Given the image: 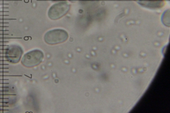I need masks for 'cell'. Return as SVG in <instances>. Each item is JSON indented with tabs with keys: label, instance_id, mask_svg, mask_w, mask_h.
Returning <instances> with one entry per match:
<instances>
[{
	"label": "cell",
	"instance_id": "cell-1",
	"mask_svg": "<svg viewBox=\"0 0 170 113\" xmlns=\"http://www.w3.org/2000/svg\"><path fill=\"white\" fill-rule=\"evenodd\" d=\"M67 32L62 29H55L47 32L44 36L46 43L50 45L64 42L68 38Z\"/></svg>",
	"mask_w": 170,
	"mask_h": 113
},
{
	"label": "cell",
	"instance_id": "cell-2",
	"mask_svg": "<svg viewBox=\"0 0 170 113\" xmlns=\"http://www.w3.org/2000/svg\"><path fill=\"white\" fill-rule=\"evenodd\" d=\"M70 5L66 1H61L55 4L48 10V15L51 19L56 20L65 15L70 11Z\"/></svg>",
	"mask_w": 170,
	"mask_h": 113
},
{
	"label": "cell",
	"instance_id": "cell-3",
	"mask_svg": "<svg viewBox=\"0 0 170 113\" xmlns=\"http://www.w3.org/2000/svg\"><path fill=\"white\" fill-rule=\"evenodd\" d=\"M141 3L145 6L157 8L162 6L163 1V0H142Z\"/></svg>",
	"mask_w": 170,
	"mask_h": 113
},
{
	"label": "cell",
	"instance_id": "cell-4",
	"mask_svg": "<svg viewBox=\"0 0 170 113\" xmlns=\"http://www.w3.org/2000/svg\"><path fill=\"white\" fill-rule=\"evenodd\" d=\"M0 77H22V75H0Z\"/></svg>",
	"mask_w": 170,
	"mask_h": 113
},
{
	"label": "cell",
	"instance_id": "cell-5",
	"mask_svg": "<svg viewBox=\"0 0 170 113\" xmlns=\"http://www.w3.org/2000/svg\"><path fill=\"white\" fill-rule=\"evenodd\" d=\"M17 95L16 94H0V95Z\"/></svg>",
	"mask_w": 170,
	"mask_h": 113
},
{
	"label": "cell",
	"instance_id": "cell-6",
	"mask_svg": "<svg viewBox=\"0 0 170 113\" xmlns=\"http://www.w3.org/2000/svg\"><path fill=\"white\" fill-rule=\"evenodd\" d=\"M8 83H0V84H9Z\"/></svg>",
	"mask_w": 170,
	"mask_h": 113
},
{
	"label": "cell",
	"instance_id": "cell-7",
	"mask_svg": "<svg viewBox=\"0 0 170 113\" xmlns=\"http://www.w3.org/2000/svg\"><path fill=\"white\" fill-rule=\"evenodd\" d=\"M8 65L9 64H0V65Z\"/></svg>",
	"mask_w": 170,
	"mask_h": 113
},
{
	"label": "cell",
	"instance_id": "cell-8",
	"mask_svg": "<svg viewBox=\"0 0 170 113\" xmlns=\"http://www.w3.org/2000/svg\"><path fill=\"white\" fill-rule=\"evenodd\" d=\"M0 99L2 100H8L9 98H0Z\"/></svg>",
	"mask_w": 170,
	"mask_h": 113
},
{
	"label": "cell",
	"instance_id": "cell-9",
	"mask_svg": "<svg viewBox=\"0 0 170 113\" xmlns=\"http://www.w3.org/2000/svg\"><path fill=\"white\" fill-rule=\"evenodd\" d=\"M8 105H0V107H8Z\"/></svg>",
	"mask_w": 170,
	"mask_h": 113
},
{
	"label": "cell",
	"instance_id": "cell-10",
	"mask_svg": "<svg viewBox=\"0 0 170 113\" xmlns=\"http://www.w3.org/2000/svg\"><path fill=\"white\" fill-rule=\"evenodd\" d=\"M9 92L8 90H0V92Z\"/></svg>",
	"mask_w": 170,
	"mask_h": 113
},
{
	"label": "cell",
	"instance_id": "cell-11",
	"mask_svg": "<svg viewBox=\"0 0 170 113\" xmlns=\"http://www.w3.org/2000/svg\"><path fill=\"white\" fill-rule=\"evenodd\" d=\"M9 102H0V103H2V104H4V103H5L6 104H8L9 103Z\"/></svg>",
	"mask_w": 170,
	"mask_h": 113
},
{
	"label": "cell",
	"instance_id": "cell-12",
	"mask_svg": "<svg viewBox=\"0 0 170 113\" xmlns=\"http://www.w3.org/2000/svg\"><path fill=\"white\" fill-rule=\"evenodd\" d=\"M0 111H9V109H0Z\"/></svg>",
	"mask_w": 170,
	"mask_h": 113
},
{
	"label": "cell",
	"instance_id": "cell-13",
	"mask_svg": "<svg viewBox=\"0 0 170 113\" xmlns=\"http://www.w3.org/2000/svg\"><path fill=\"white\" fill-rule=\"evenodd\" d=\"M9 69V68L8 67H7V68H0V69Z\"/></svg>",
	"mask_w": 170,
	"mask_h": 113
},
{
	"label": "cell",
	"instance_id": "cell-14",
	"mask_svg": "<svg viewBox=\"0 0 170 113\" xmlns=\"http://www.w3.org/2000/svg\"><path fill=\"white\" fill-rule=\"evenodd\" d=\"M0 88H9V87H4V86H1L0 87Z\"/></svg>",
	"mask_w": 170,
	"mask_h": 113
},
{
	"label": "cell",
	"instance_id": "cell-15",
	"mask_svg": "<svg viewBox=\"0 0 170 113\" xmlns=\"http://www.w3.org/2000/svg\"><path fill=\"white\" fill-rule=\"evenodd\" d=\"M9 81V79H0V81Z\"/></svg>",
	"mask_w": 170,
	"mask_h": 113
},
{
	"label": "cell",
	"instance_id": "cell-16",
	"mask_svg": "<svg viewBox=\"0 0 170 113\" xmlns=\"http://www.w3.org/2000/svg\"><path fill=\"white\" fill-rule=\"evenodd\" d=\"M8 49H0V50H8Z\"/></svg>",
	"mask_w": 170,
	"mask_h": 113
},
{
	"label": "cell",
	"instance_id": "cell-17",
	"mask_svg": "<svg viewBox=\"0 0 170 113\" xmlns=\"http://www.w3.org/2000/svg\"><path fill=\"white\" fill-rule=\"evenodd\" d=\"M8 41H0V43H8Z\"/></svg>",
	"mask_w": 170,
	"mask_h": 113
},
{
	"label": "cell",
	"instance_id": "cell-18",
	"mask_svg": "<svg viewBox=\"0 0 170 113\" xmlns=\"http://www.w3.org/2000/svg\"><path fill=\"white\" fill-rule=\"evenodd\" d=\"M9 72H0V73H9Z\"/></svg>",
	"mask_w": 170,
	"mask_h": 113
},
{
	"label": "cell",
	"instance_id": "cell-19",
	"mask_svg": "<svg viewBox=\"0 0 170 113\" xmlns=\"http://www.w3.org/2000/svg\"><path fill=\"white\" fill-rule=\"evenodd\" d=\"M9 60H0V61H9Z\"/></svg>",
	"mask_w": 170,
	"mask_h": 113
},
{
	"label": "cell",
	"instance_id": "cell-20",
	"mask_svg": "<svg viewBox=\"0 0 170 113\" xmlns=\"http://www.w3.org/2000/svg\"><path fill=\"white\" fill-rule=\"evenodd\" d=\"M8 53H0V54H8Z\"/></svg>",
	"mask_w": 170,
	"mask_h": 113
},
{
	"label": "cell",
	"instance_id": "cell-21",
	"mask_svg": "<svg viewBox=\"0 0 170 113\" xmlns=\"http://www.w3.org/2000/svg\"><path fill=\"white\" fill-rule=\"evenodd\" d=\"M24 76H25V77H28L29 78H31L30 77H29V76H28L27 75H26L25 74H24Z\"/></svg>",
	"mask_w": 170,
	"mask_h": 113
},
{
	"label": "cell",
	"instance_id": "cell-22",
	"mask_svg": "<svg viewBox=\"0 0 170 113\" xmlns=\"http://www.w3.org/2000/svg\"><path fill=\"white\" fill-rule=\"evenodd\" d=\"M8 45H0V46H8Z\"/></svg>",
	"mask_w": 170,
	"mask_h": 113
},
{
	"label": "cell",
	"instance_id": "cell-23",
	"mask_svg": "<svg viewBox=\"0 0 170 113\" xmlns=\"http://www.w3.org/2000/svg\"><path fill=\"white\" fill-rule=\"evenodd\" d=\"M4 4V5H8L9 4Z\"/></svg>",
	"mask_w": 170,
	"mask_h": 113
},
{
	"label": "cell",
	"instance_id": "cell-24",
	"mask_svg": "<svg viewBox=\"0 0 170 113\" xmlns=\"http://www.w3.org/2000/svg\"><path fill=\"white\" fill-rule=\"evenodd\" d=\"M53 1H62V0H53Z\"/></svg>",
	"mask_w": 170,
	"mask_h": 113
}]
</instances>
